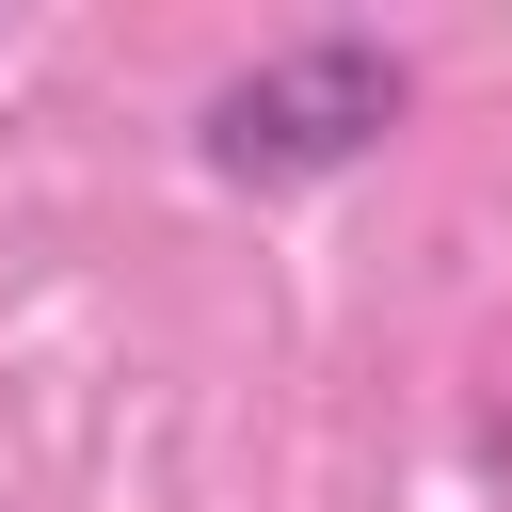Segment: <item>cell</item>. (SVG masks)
Instances as JSON below:
<instances>
[{
    "label": "cell",
    "instance_id": "cell-1",
    "mask_svg": "<svg viewBox=\"0 0 512 512\" xmlns=\"http://www.w3.org/2000/svg\"><path fill=\"white\" fill-rule=\"evenodd\" d=\"M400 112H416V64H400L384 32H304V48H256V64L192 112V160H208L224 192H320V176H352Z\"/></svg>",
    "mask_w": 512,
    "mask_h": 512
}]
</instances>
